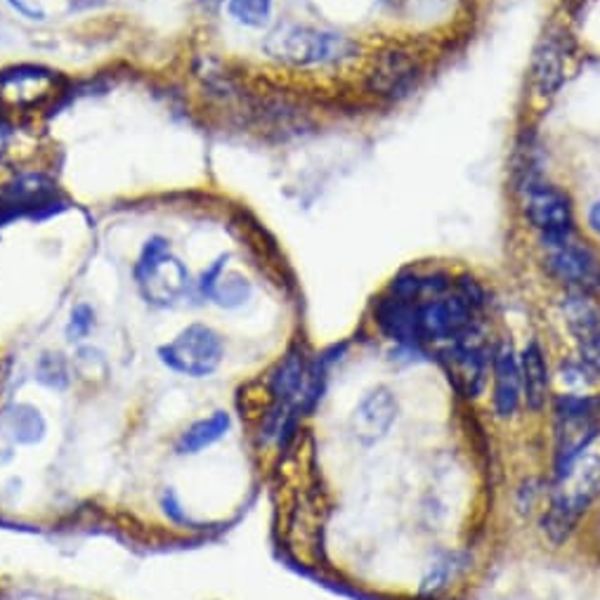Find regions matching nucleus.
<instances>
[{
	"instance_id": "nucleus-1",
	"label": "nucleus",
	"mask_w": 600,
	"mask_h": 600,
	"mask_svg": "<svg viewBox=\"0 0 600 600\" xmlns=\"http://www.w3.org/2000/svg\"><path fill=\"white\" fill-rule=\"evenodd\" d=\"M600 497V454L591 449L579 458L565 478L556 480L551 504L541 518L544 535L556 546L565 544L577 529L581 516Z\"/></svg>"
},
{
	"instance_id": "nucleus-2",
	"label": "nucleus",
	"mask_w": 600,
	"mask_h": 600,
	"mask_svg": "<svg viewBox=\"0 0 600 600\" xmlns=\"http://www.w3.org/2000/svg\"><path fill=\"white\" fill-rule=\"evenodd\" d=\"M135 287L149 306L170 308L183 300L192 287V275L187 265L173 254L166 237H149L133 268Z\"/></svg>"
},
{
	"instance_id": "nucleus-3",
	"label": "nucleus",
	"mask_w": 600,
	"mask_h": 600,
	"mask_svg": "<svg viewBox=\"0 0 600 600\" xmlns=\"http://www.w3.org/2000/svg\"><path fill=\"white\" fill-rule=\"evenodd\" d=\"M268 55L287 66H320V64H339L355 55L358 45L343 33L320 31L312 27L285 24L275 29L262 43Z\"/></svg>"
},
{
	"instance_id": "nucleus-4",
	"label": "nucleus",
	"mask_w": 600,
	"mask_h": 600,
	"mask_svg": "<svg viewBox=\"0 0 600 600\" xmlns=\"http://www.w3.org/2000/svg\"><path fill=\"white\" fill-rule=\"evenodd\" d=\"M541 262L546 272L568 287V291L598 293L600 291V256L593 246L568 229L560 235H539Z\"/></svg>"
},
{
	"instance_id": "nucleus-5",
	"label": "nucleus",
	"mask_w": 600,
	"mask_h": 600,
	"mask_svg": "<svg viewBox=\"0 0 600 600\" xmlns=\"http://www.w3.org/2000/svg\"><path fill=\"white\" fill-rule=\"evenodd\" d=\"M158 362L173 374L187 379L214 376L225 360V341L220 333L201 322L185 327L173 341L158 345Z\"/></svg>"
},
{
	"instance_id": "nucleus-6",
	"label": "nucleus",
	"mask_w": 600,
	"mask_h": 600,
	"mask_svg": "<svg viewBox=\"0 0 600 600\" xmlns=\"http://www.w3.org/2000/svg\"><path fill=\"white\" fill-rule=\"evenodd\" d=\"M437 358L458 395L478 400L485 393L487 376L492 374V352L485 348L478 329L473 327L462 339L445 343L437 350Z\"/></svg>"
},
{
	"instance_id": "nucleus-7",
	"label": "nucleus",
	"mask_w": 600,
	"mask_h": 600,
	"mask_svg": "<svg viewBox=\"0 0 600 600\" xmlns=\"http://www.w3.org/2000/svg\"><path fill=\"white\" fill-rule=\"evenodd\" d=\"M423 79V60L407 45H391L381 50L369 66L364 85L381 100L407 97Z\"/></svg>"
},
{
	"instance_id": "nucleus-8",
	"label": "nucleus",
	"mask_w": 600,
	"mask_h": 600,
	"mask_svg": "<svg viewBox=\"0 0 600 600\" xmlns=\"http://www.w3.org/2000/svg\"><path fill=\"white\" fill-rule=\"evenodd\" d=\"M416 314L423 343L445 345L462 339L475 327V308L458 291L421 298L416 303Z\"/></svg>"
},
{
	"instance_id": "nucleus-9",
	"label": "nucleus",
	"mask_w": 600,
	"mask_h": 600,
	"mask_svg": "<svg viewBox=\"0 0 600 600\" xmlns=\"http://www.w3.org/2000/svg\"><path fill=\"white\" fill-rule=\"evenodd\" d=\"M400 416L397 395L387 385H376L362 395L350 414L348 428L360 447H374L387 437Z\"/></svg>"
},
{
	"instance_id": "nucleus-10",
	"label": "nucleus",
	"mask_w": 600,
	"mask_h": 600,
	"mask_svg": "<svg viewBox=\"0 0 600 600\" xmlns=\"http://www.w3.org/2000/svg\"><path fill=\"white\" fill-rule=\"evenodd\" d=\"M525 218L539 235H560L575 229V208L568 192L554 185L527 187Z\"/></svg>"
},
{
	"instance_id": "nucleus-11",
	"label": "nucleus",
	"mask_w": 600,
	"mask_h": 600,
	"mask_svg": "<svg viewBox=\"0 0 600 600\" xmlns=\"http://www.w3.org/2000/svg\"><path fill=\"white\" fill-rule=\"evenodd\" d=\"M310 366L312 362H308L303 350H289L287 355L270 369L268 379H265V387H268L272 402L285 404V407L303 414V402L310 385Z\"/></svg>"
},
{
	"instance_id": "nucleus-12",
	"label": "nucleus",
	"mask_w": 600,
	"mask_h": 600,
	"mask_svg": "<svg viewBox=\"0 0 600 600\" xmlns=\"http://www.w3.org/2000/svg\"><path fill=\"white\" fill-rule=\"evenodd\" d=\"M523 404V376L516 350L501 343L492 350V407L499 418H514Z\"/></svg>"
},
{
	"instance_id": "nucleus-13",
	"label": "nucleus",
	"mask_w": 600,
	"mask_h": 600,
	"mask_svg": "<svg viewBox=\"0 0 600 600\" xmlns=\"http://www.w3.org/2000/svg\"><path fill=\"white\" fill-rule=\"evenodd\" d=\"M374 317L385 339L395 341L402 350H418L426 345L421 339L418 314L414 300H404L385 291L374 303Z\"/></svg>"
},
{
	"instance_id": "nucleus-14",
	"label": "nucleus",
	"mask_w": 600,
	"mask_h": 600,
	"mask_svg": "<svg viewBox=\"0 0 600 600\" xmlns=\"http://www.w3.org/2000/svg\"><path fill=\"white\" fill-rule=\"evenodd\" d=\"M58 76L37 66H14L0 72V100L12 107H33L55 91Z\"/></svg>"
},
{
	"instance_id": "nucleus-15",
	"label": "nucleus",
	"mask_w": 600,
	"mask_h": 600,
	"mask_svg": "<svg viewBox=\"0 0 600 600\" xmlns=\"http://www.w3.org/2000/svg\"><path fill=\"white\" fill-rule=\"evenodd\" d=\"M568 50L558 33H544L529 66V87L537 97H554L565 81Z\"/></svg>"
},
{
	"instance_id": "nucleus-16",
	"label": "nucleus",
	"mask_w": 600,
	"mask_h": 600,
	"mask_svg": "<svg viewBox=\"0 0 600 600\" xmlns=\"http://www.w3.org/2000/svg\"><path fill=\"white\" fill-rule=\"evenodd\" d=\"M518 360L523 376V402L529 412L539 414L544 412L546 402H549L551 395V374L544 348L539 345V341H529Z\"/></svg>"
},
{
	"instance_id": "nucleus-17",
	"label": "nucleus",
	"mask_w": 600,
	"mask_h": 600,
	"mask_svg": "<svg viewBox=\"0 0 600 600\" xmlns=\"http://www.w3.org/2000/svg\"><path fill=\"white\" fill-rule=\"evenodd\" d=\"M232 431V414L218 410L208 416H201L178 435L175 439V454L178 456H197L214 445H218L220 439L227 437V433Z\"/></svg>"
},
{
	"instance_id": "nucleus-18",
	"label": "nucleus",
	"mask_w": 600,
	"mask_h": 600,
	"mask_svg": "<svg viewBox=\"0 0 600 600\" xmlns=\"http://www.w3.org/2000/svg\"><path fill=\"white\" fill-rule=\"evenodd\" d=\"M6 433L14 445L33 447L41 445L48 435V421L39 407L29 402H14L3 412Z\"/></svg>"
},
{
	"instance_id": "nucleus-19",
	"label": "nucleus",
	"mask_w": 600,
	"mask_h": 600,
	"mask_svg": "<svg viewBox=\"0 0 600 600\" xmlns=\"http://www.w3.org/2000/svg\"><path fill=\"white\" fill-rule=\"evenodd\" d=\"M37 381L48 391L64 393L72 385V362L62 352H43L37 360Z\"/></svg>"
},
{
	"instance_id": "nucleus-20",
	"label": "nucleus",
	"mask_w": 600,
	"mask_h": 600,
	"mask_svg": "<svg viewBox=\"0 0 600 600\" xmlns=\"http://www.w3.org/2000/svg\"><path fill=\"white\" fill-rule=\"evenodd\" d=\"M254 296V285L249 279H246L244 275L239 272H225L220 277V281L214 289V296H210V300L218 308H225V310H237L241 306H246Z\"/></svg>"
},
{
	"instance_id": "nucleus-21",
	"label": "nucleus",
	"mask_w": 600,
	"mask_h": 600,
	"mask_svg": "<svg viewBox=\"0 0 600 600\" xmlns=\"http://www.w3.org/2000/svg\"><path fill=\"white\" fill-rule=\"evenodd\" d=\"M275 0H227V12L241 27L265 29L272 20Z\"/></svg>"
},
{
	"instance_id": "nucleus-22",
	"label": "nucleus",
	"mask_w": 600,
	"mask_h": 600,
	"mask_svg": "<svg viewBox=\"0 0 600 600\" xmlns=\"http://www.w3.org/2000/svg\"><path fill=\"white\" fill-rule=\"evenodd\" d=\"M458 570V565H456V556H445V558H439L437 562H433V568L428 570V575L423 577L421 581V593L423 596H435L443 591L447 585H449V579L456 575Z\"/></svg>"
},
{
	"instance_id": "nucleus-23",
	"label": "nucleus",
	"mask_w": 600,
	"mask_h": 600,
	"mask_svg": "<svg viewBox=\"0 0 600 600\" xmlns=\"http://www.w3.org/2000/svg\"><path fill=\"white\" fill-rule=\"evenodd\" d=\"M95 324H97V320H95L93 306L79 303V306H74L72 314H69L64 337H66L69 343H81L83 339L91 337V331L95 329Z\"/></svg>"
},
{
	"instance_id": "nucleus-24",
	"label": "nucleus",
	"mask_w": 600,
	"mask_h": 600,
	"mask_svg": "<svg viewBox=\"0 0 600 600\" xmlns=\"http://www.w3.org/2000/svg\"><path fill=\"white\" fill-rule=\"evenodd\" d=\"M227 260H229V254L220 256L214 265H210V268L204 270V275L199 277V281H194V289H197V296H199L201 300H210V296H214L216 285H218L220 277H223L225 270H227Z\"/></svg>"
},
{
	"instance_id": "nucleus-25",
	"label": "nucleus",
	"mask_w": 600,
	"mask_h": 600,
	"mask_svg": "<svg viewBox=\"0 0 600 600\" xmlns=\"http://www.w3.org/2000/svg\"><path fill=\"white\" fill-rule=\"evenodd\" d=\"M162 510H164V516L175 525H187V527L194 525L192 518L187 516V510L183 508L178 494H175L170 487H166L162 494Z\"/></svg>"
},
{
	"instance_id": "nucleus-26",
	"label": "nucleus",
	"mask_w": 600,
	"mask_h": 600,
	"mask_svg": "<svg viewBox=\"0 0 600 600\" xmlns=\"http://www.w3.org/2000/svg\"><path fill=\"white\" fill-rule=\"evenodd\" d=\"M76 366L85 369L83 374H107V360L95 348H81L76 355Z\"/></svg>"
},
{
	"instance_id": "nucleus-27",
	"label": "nucleus",
	"mask_w": 600,
	"mask_h": 600,
	"mask_svg": "<svg viewBox=\"0 0 600 600\" xmlns=\"http://www.w3.org/2000/svg\"><path fill=\"white\" fill-rule=\"evenodd\" d=\"M6 3H8L17 14H22L24 20H31V22H43V20H45V12H43L39 6H33L31 0H6Z\"/></svg>"
},
{
	"instance_id": "nucleus-28",
	"label": "nucleus",
	"mask_w": 600,
	"mask_h": 600,
	"mask_svg": "<svg viewBox=\"0 0 600 600\" xmlns=\"http://www.w3.org/2000/svg\"><path fill=\"white\" fill-rule=\"evenodd\" d=\"M587 220H589L591 232L600 237V201H596V204L589 208V216H587Z\"/></svg>"
}]
</instances>
